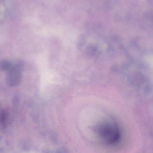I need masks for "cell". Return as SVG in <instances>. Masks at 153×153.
I'll list each match as a JSON object with an SVG mask.
<instances>
[{"instance_id":"cell-1","label":"cell","mask_w":153,"mask_h":153,"mask_svg":"<svg viewBox=\"0 0 153 153\" xmlns=\"http://www.w3.org/2000/svg\"><path fill=\"white\" fill-rule=\"evenodd\" d=\"M99 132L102 141L108 145H116L121 140V131L119 127L114 123L111 122L102 125Z\"/></svg>"},{"instance_id":"cell-2","label":"cell","mask_w":153,"mask_h":153,"mask_svg":"<svg viewBox=\"0 0 153 153\" xmlns=\"http://www.w3.org/2000/svg\"><path fill=\"white\" fill-rule=\"evenodd\" d=\"M6 82L10 87H15L19 84L21 80V72L18 66H13L8 70Z\"/></svg>"},{"instance_id":"cell-3","label":"cell","mask_w":153,"mask_h":153,"mask_svg":"<svg viewBox=\"0 0 153 153\" xmlns=\"http://www.w3.org/2000/svg\"><path fill=\"white\" fill-rule=\"evenodd\" d=\"M7 114L4 110L0 111V126L3 129L6 126Z\"/></svg>"},{"instance_id":"cell-4","label":"cell","mask_w":153,"mask_h":153,"mask_svg":"<svg viewBox=\"0 0 153 153\" xmlns=\"http://www.w3.org/2000/svg\"><path fill=\"white\" fill-rule=\"evenodd\" d=\"M0 68L3 71H8L11 68V65L9 63L3 62L0 65Z\"/></svg>"}]
</instances>
